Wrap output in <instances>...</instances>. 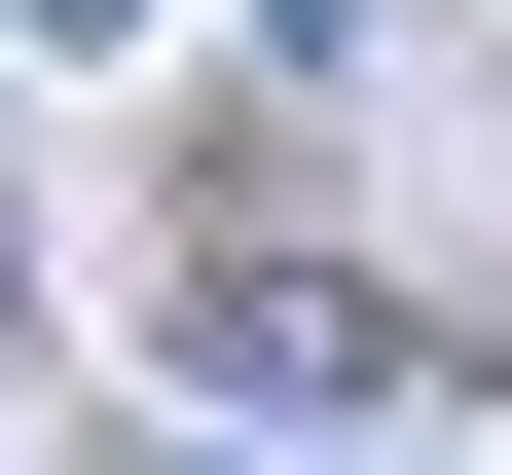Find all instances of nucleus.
Here are the masks:
<instances>
[{
	"mask_svg": "<svg viewBox=\"0 0 512 475\" xmlns=\"http://www.w3.org/2000/svg\"><path fill=\"white\" fill-rule=\"evenodd\" d=\"M0 37H147V0H0Z\"/></svg>",
	"mask_w": 512,
	"mask_h": 475,
	"instance_id": "obj_2",
	"label": "nucleus"
},
{
	"mask_svg": "<svg viewBox=\"0 0 512 475\" xmlns=\"http://www.w3.org/2000/svg\"><path fill=\"white\" fill-rule=\"evenodd\" d=\"M183 402H220V439H293V402H366V293H256V256H220V293H183Z\"/></svg>",
	"mask_w": 512,
	"mask_h": 475,
	"instance_id": "obj_1",
	"label": "nucleus"
}]
</instances>
